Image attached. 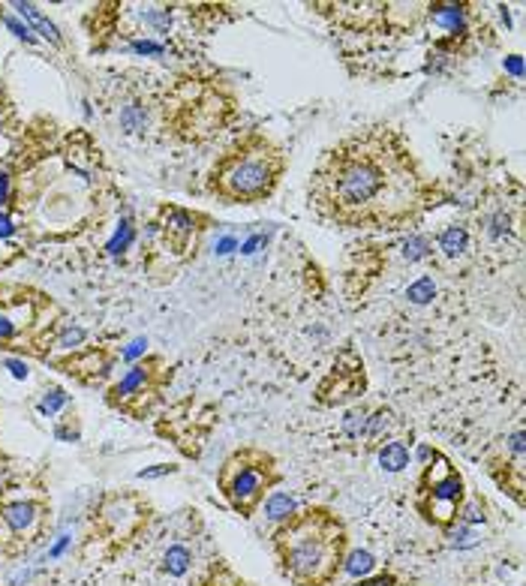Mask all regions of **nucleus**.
<instances>
[{
	"mask_svg": "<svg viewBox=\"0 0 526 586\" xmlns=\"http://www.w3.org/2000/svg\"><path fill=\"white\" fill-rule=\"evenodd\" d=\"M418 201V175L394 133L373 130L331 147L310 180V205L337 226L394 222Z\"/></svg>",
	"mask_w": 526,
	"mask_h": 586,
	"instance_id": "1",
	"label": "nucleus"
},
{
	"mask_svg": "<svg viewBox=\"0 0 526 586\" xmlns=\"http://www.w3.org/2000/svg\"><path fill=\"white\" fill-rule=\"evenodd\" d=\"M277 553L298 586H325L343 559V529L325 511L295 514L277 532Z\"/></svg>",
	"mask_w": 526,
	"mask_h": 586,
	"instance_id": "2",
	"label": "nucleus"
},
{
	"mask_svg": "<svg viewBox=\"0 0 526 586\" xmlns=\"http://www.w3.org/2000/svg\"><path fill=\"white\" fill-rule=\"evenodd\" d=\"M280 175V157L265 145H244L223 157L214 172L217 193L231 201H256L268 196Z\"/></svg>",
	"mask_w": 526,
	"mask_h": 586,
	"instance_id": "3",
	"label": "nucleus"
},
{
	"mask_svg": "<svg viewBox=\"0 0 526 586\" xmlns=\"http://www.w3.org/2000/svg\"><path fill=\"white\" fill-rule=\"evenodd\" d=\"M271 481V469L265 460H250V454H238L226 463L220 484H223L226 499L241 511H250L265 496V487Z\"/></svg>",
	"mask_w": 526,
	"mask_h": 586,
	"instance_id": "4",
	"label": "nucleus"
},
{
	"mask_svg": "<svg viewBox=\"0 0 526 586\" xmlns=\"http://www.w3.org/2000/svg\"><path fill=\"white\" fill-rule=\"evenodd\" d=\"M463 502V481L460 475L448 472L445 478H439V481L430 484V517L436 520V524H451V520L457 517V508Z\"/></svg>",
	"mask_w": 526,
	"mask_h": 586,
	"instance_id": "5",
	"label": "nucleus"
},
{
	"mask_svg": "<svg viewBox=\"0 0 526 586\" xmlns=\"http://www.w3.org/2000/svg\"><path fill=\"white\" fill-rule=\"evenodd\" d=\"M0 520H4V526L13 532V535H25V532L36 524V505L34 502H9L4 505V511H0Z\"/></svg>",
	"mask_w": 526,
	"mask_h": 586,
	"instance_id": "6",
	"label": "nucleus"
},
{
	"mask_svg": "<svg viewBox=\"0 0 526 586\" xmlns=\"http://www.w3.org/2000/svg\"><path fill=\"white\" fill-rule=\"evenodd\" d=\"M430 18H433L436 27H442L451 36L466 34V9L457 6V4H436L433 9H430Z\"/></svg>",
	"mask_w": 526,
	"mask_h": 586,
	"instance_id": "7",
	"label": "nucleus"
},
{
	"mask_svg": "<svg viewBox=\"0 0 526 586\" xmlns=\"http://www.w3.org/2000/svg\"><path fill=\"white\" fill-rule=\"evenodd\" d=\"M262 511H265V520L286 526L289 520L298 514V502H295L289 493H283V490H274V493H268L265 502H262Z\"/></svg>",
	"mask_w": 526,
	"mask_h": 586,
	"instance_id": "8",
	"label": "nucleus"
},
{
	"mask_svg": "<svg viewBox=\"0 0 526 586\" xmlns=\"http://www.w3.org/2000/svg\"><path fill=\"white\" fill-rule=\"evenodd\" d=\"M340 568L346 578H352V580H364V578H370V574L376 571V557L370 550H349L346 557L340 559Z\"/></svg>",
	"mask_w": 526,
	"mask_h": 586,
	"instance_id": "9",
	"label": "nucleus"
},
{
	"mask_svg": "<svg viewBox=\"0 0 526 586\" xmlns=\"http://www.w3.org/2000/svg\"><path fill=\"white\" fill-rule=\"evenodd\" d=\"M439 250L442 255H448V259H460V255H466L469 250V229L466 226H445L439 232Z\"/></svg>",
	"mask_w": 526,
	"mask_h": 586,
	"instance_id": "10",
	"label": "nucleus"
},
{
	"mask_svg": "<svg viewBox=\"0 0 526 586\" xmlns=\"http://www.w3.org/2000/svg\"><path fill=\"white\" fill-rule=\"evenodd\" d=\"M13 9H18V15L25 18V25L30 30H36V34H42L48 42H60V34H58V27L51 25V21L39 13V9L34 4H13Z\"/></svg>",
	"mask_w": 526,
	"mask_h": 586,
	"instance_id": "11",
	"label": "nucleus"
},
{
	"mask_svg": "<svg viewBox=\"0 0 526 586\" xmlns=\"http://www.w3.org/2000/svg\"><path fill=\"white\" fill-rule=\"evenodd\" d=\"M379 466L385 469V472H403V469L409 466V460H412V454H409V448L403 442H397V439H391V442H385L382 448H379Z\"/></svg>",
	"mask_w": 526,
	"mask_h": 586,
	"instance_id": "12",
	"label": "nucleus"
},
{
	"mask_svg": "<svg viewBox=\"0 0 526 586\" xmlns=\"http://www.w3.org/2000/svg\"><path fill=\"white\" fill-rule=\"evenodd\" d=\"M189 566H193V553H189L187 545H172L163 553V568H166V574H172V578H184Z\"/></svg>",
	"mask_w": 526,
	"mask_h": 586,
	"instance_id": "13",
	"label": "nucleus"
},
{
	"mask_svg": "<svg viewBox=\"0 0 526 586\" xmlns=\"http://www.w3.org/2000/svg\"><path fill=\"white\" fill-rule=\"evenodd\" d=\"M400 253H403L406 262H424V259L433 255V241H430L427 234L412 232V234L403 238V244H400Z\"/></svg>",
	"mask_w": 526,
	"mask_h": 586,
	"instance_id": "14",
	"label": "nucleus"
},
{
	"mask_svg": "<svg viewBox=\"0 0 526 586\" xmlns=\"http://www.w3.org/2000/svg\"><path fill=\"white\" fill-rule=\"evenodd\" d=\"M484 234H487L490 244H505L511 238V217L505 211H493V214L484 217Z\"/></svg>",
	"mask_w": 526,
	"mask_h": 586,
	"instance_id": "15",
	"label": "nucleus"
},
{
	"mask_svg": "<svg viewBox=\"0 0 526 586\" xmlns=\"http://www.w3.org/2000/svg\"><path fill=\"white\" fill-rule=\"evenodd\" d=\"M406 298L412 304H418V307L421 304H430L436 298V280H433V277H427V274H421L415 283L406 286Z\"/></svg>",
	"mask_w": 526,
	"mask_h": 586,
	"instance_id": "16",
	"label": "nucleus"
},
{
	"mask_svg": "<svg viewBox=\"0 0 526 586\" xmlns=\"http://www.w3.org/2000/svg\"><path fill=\"white\" fill-rule=\"evenodd\" d=\"M133 241H135V229L130 226V220H121L114 234L109 238V244H105V250H109V255H123L133 247Z\"/></svg>",
	"mask_w": 526,
	"mask_h": 586,
	"instance_id": "17",
	"label": "nucleus"
},
{
	"mask_svg": "<svg viewBox=\"0 0 526 586\" xmlns=\"http://www.w3.org/2000/svg\"><path fill=\"white\" fill-rule=\"evenodd\" d=\"M448 541H451V547L466 550V547H476V545H478V541H481V532H478V526L457 524V526L448 529Z\"/></svg>",
	"mask_w": 526,
	"mask_h": 586,
	"instance_id": "18",
	"label": "nucleus"
},
{
	"mask_svg": "<svg viewBox=\"0 0 526 586\" xmlns=\"http://www.w3.org/2000/svg\"><path fill=\"white\" fill-rule=\"evenodd\" d=\"M484 505L478 499H469V502H460L457 508V524H466V526H484Z\"/></svg>",
	"mask_w": 526,
	"mask_h": 586,
	"instance_id": "19",
	"label": "nucleus"
},
{
	"mask_svg": "<svg viewBox=\"0 0 526 586\" xmlns=\"http://www.w3.org/2000/svg\"><path fill=\"white\" fill-rule=\"evenodd\" d=\"M166 229L175 232V234H181V238H189V234H193V229H196V220L189 217L187 211H168Z\"/></svg>",
	"mask_w": 526,
	"mask_h": 586,
	"instance_id": "20",
	"label": "nucleus"
},
{
	"mask_svg": "<svg viewBox=\"0 0 526 586\" xmlns=\"http://www.w3.org/2000/svg\"><path fill=\"white\" fill-rule=\"evenodd\" d=\"M144 379H147L144 367H133V370L118 382V385H114V394H118V397H130V394H135V391L144 385Z\"/></svg>",
	"mask_w": 526,
	"mask_h": 586,
	"instance_id": "21",
	"label": "nucleus"
},
{
	"mask_svg": "<svg viewBox=\"0 0 526 586\" xmlns=\"http://www.w3.org/2000/svg\"><path fill=\"white\" fill-rule=\"evenodd\" d=\"M67 400H69V397H67V394H63L60 388H51V391H46V397L39 400V406H36V409H39V415H46V418H51V415H58L63 406H67Z\"/></svg>",
	"mask_w": 526,
	"mask_h": 586,
	"instance_id": "22",
	"label": "nucleus"
},
{
	"mask_svg": "<svg viewBox=\"0 0 526 586\" xmlns=\"http://www.w3.org/2000/svg\"><path fill=\"white\" fill-rule=\"evenodd\" d=\"M343 430H346V436H352V439H358V436H367V415L364 412L346 415V418H343Z\"/></svg>",
	"mask_w": 526,
	"mask_h": 586,
	"instance_id": "23",
	"label": "nucleus"
},
{
	"mask_svg": "<svg viewBox=\"0 0 526 586\" xmlns=\"http://www.w3.org/2000/svg\"><path fill=\"white\" fill-rule=\"evenodd\" d=\"M388 427H391V412H376L373 418H367V439H379Z\"/></svg>",
	"mask_w": 526,
	"mask_h": 586,
	"instance_id": "24",
	"label": "nucleus"
},
{
	"mask_svg": "<svg viewBox=\"0 0 526 586\" xmlns=\"http://www.w3.org/2000/svg\"><path fill=\"white\" fill-rule=\"evenodd\" d=\"M121 121H123L126 130L135 133V130H142V126H144V112L139 109V105H126L123 114H121Z\"/></svg>",
	"mask_w": 526,
	"mask_h": 586,
	"instance_id": "25",
	"label": "nucleus"
},
{
	"mask_svg": "<svg viewBox=\"0 0 526 586\" xmlns=\"http://www.w3.org/2000/svg\"><path fill=\"white\" fill-rule=\"evenodd\" d=\"M4 21H6V27L13 30V34H15L18 39H25V42H36V34H34V30H30V27L25 25V21H18L15 15H6Z\"/></svg>",
	"mask_w": 526,
	"mask_h": 586,
	"instance_id": "26",
	"label": "nucleus"
},
{
	"mask_svg": "<svg viewBox=\"0 0 526 586\" xmlns=\"http://www.w3.org/2000/svg\"><path fill=\"white\" fill-rule=\"evenodd\" d=\"M81 340H84V328H67V331L60 334L58 346L60 349H76V346H81Z\"/></svg>",
	"mask_w": 526,
	"mask_h": 586,
	"instance_id": "27",
	"label": "nucleus"
},
{
	"mask_svg": "<svg viewBox=\"0 0 526 586\" xmlns=\"http://www.w3.org/2000/svg\"><path fill=\"white\" fill-rule=\"evenodd\" d=\"M144 352H147V337H135V340L126 343V349L121 352V355H123V361H135V358H142Z\"/></svg>",
	"mask_w": 526,
	"mask_h": 586,
	"instance_id": "28",
	"label": "nucleus"
},
{
	"mask_svg": "<svg viewBox=\"0 0 526 586\" xmlns=\"http://www.w3.org/2000/svg\"><path fill=\"white\" fill-rule=\"evenodd\" d=\"M130 48L135 51V55H163V46L154 42V39H133Z\"/></svg>",
	"mask_w": 526,
	"mask_h": 586,
	"instance_id": "29",
	"label": "nucleus"
},
{
	"mask_svg": "<svg viewBox=\"0 0 526 586\" xmlns=\"http://www.w3.org/2000/svg\"><path fill=\"white\" fill-rule=\"evenodd\" d=\"M238 247H241V244H238V238H231V234H223V238L214 241V253L217 255H229V253H235Z\"/></svg>",
	"mask_w": 526,
	"mask_h": 586,
	"instance_id": "30",
	"label": "nucleus"
},
{
	"mask_svg": "<svg viewBox=\"0 0 526 586\" xmlns=\"http://www.w3.org/2000/svg\"><path fill=\"white\" fill-rule=\"evenodd\" d=\"M265 241H268V238H265V234H252V238H247V241H244V244H241V247H238V250H241V253H244V255H252V253H259L262 247H265Z\"/></svg>",
	"mask_w": 526,
	"mask_h": 586,
	"instance_id": "31",
	"label": "nucleus"
},
{
	"mask_svg": "<svg viewBox=\"0 0 526 586\" xmlns=\"http://www.w3.org/2000/svg\"><path fill=\"white\" fill-rule=\"evenodd\" d=\"M4 367H6L9 373H13L15 379H27V373H30L25 361H18V358H4Z\"/></svg>",
	"mask_w": 526,
	"mask_h": 586,
	"instance_id": "32",
	"label": "nucleus"
},
{
	"mask_svg": "<svg viewBox=\"0 0 526 586\" xmlns=\"http://www.w3.org/2000/svg\"><path fill=\"white\" fill-rule=\"evenodd\" d=\"M508 448H511V451H514V457L520 460V457H523V430H514V436L508 439Z\"/></svg>",
	"mask_w": 526,
	"mask_h": 586,
	"instance_id": "33",
	"label": "nucleus"
},
{
	"mask_svg": "<svg viewBox=\"0 0 526 586\" xmlns=\"http://www.w3.org/2000/svg\"><path fill=\"white\" fill-rule=\"evenodd\" d=\"M361 586H397V580L391 574H382V578H364Z\"/></svg>",
	"mask_w": 526,
	"mask_h": 586,
	"instance_id": "34",
	"label": "nucleus"
},
{
	"mask_svg": "<svg viewBox=\"0 0 526 586\" xmlns=\"http://www.w3.org/2000/svg\"><path fill=\"white\" fill-rule=\"evenodd\" d=\"M505 69H508L514 79H520V72H523V60H520L518 55H514V58H508V60H505Z\"/></svg>",
	"mask_w": 526,
	"mask_h": 586,
	"instance_id": "35",
	"label": "nucleus"
},
{
	"mask_svg": "<svg viewBox=\"0 0 526 586\" xmlns=\"http://www.w3.org/2000/svg\"><path fill=\"white\" fill-rule=\"evenodd\" d=\"M13 232H15L13 220H9L6 214H0V238H13Z\"/></svg>",
	"mask_w": 526,
	"mask_h": 586,
	"instance_id": "36",
	"label": "nucleus"
},
{
	"mask_svg": "<svg viewBox=\"0 0 526 586\" xmlns=\"http://www.w3.org/2000/svg\"><path fill=\"white\" fill-rule=\"evenodd\" d=\"M175 466H154V469H142L139 478H156V475H166V472H172Z\"/></svg>",
	"mask_w": 526,
	"mask_h": 586,
	"instance_id": "37",
	"label": "nucleus"
},
{
	"mask_svg": "<svg viewBox=\"0 0 526 586\" xmlns=\"http://www.w3.org/2000/svg\"><path fill=\"white\" fill-rule=\"evenodd\" d=\"M67 545H69V535H60V538H58V545H55V547H51V550H48V557H51V559H58V557H60V553H63V550H67Z\"/></svg>",
	"mask_w": 526,
	"mask_h": 586,
	"instance_id": "38",
	"label": "nucleus"
},
{
	"mask_svg": "<svg viewBox=\"0 0 526 586\" xmlns=\"http://www.w3.org/2000/svg\"><path fill=\"white\" fill-rule=\"evenodd\" d=\"M6 199H9V175L0 172V205H6Z\"/></svg>",
	"mask_w": 526,
	"mask_h": 586,
	"instance_id": "39",
	"label": "nucleus"
},
{
	"mask_svg": "<svg viewBox=\"0 0 526 586\" xmlns=\"http://www.w3.org/2000/svg\"><path fill=\"white\" fill-rule=\"evenodd\" d=\"M13 331H15L13 322H9L6 316H0V340H9V337H13Z\"/></svg>",
	"mask_w": 526,
	"mask_h": 586,
	"instance_id": "40",
	"label": "nucleus"
},
{
	"mask_svg": "<svg viewBox=\"0 0 526 586\" xmlns=\"http://www.w3.org/2000/svg\"><path fill=\"white\" fill-rule=\"evenodd\" d=\"M418 457H421V460H430V457H436V451L427 448V445H421V448H418Z\"/></svg>",
	"mask_w": 526,
	"mask_h": 586,
	"instance_id": "41",
	"label": "nucleus"
}]
</instances>
